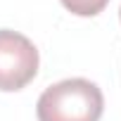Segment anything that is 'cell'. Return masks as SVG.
<instances>
[{
  "instance_id": "obj_3",
  "label": "cell",
  "mask_w": 121,
  "mask_h": 121,
  "mask_svg": "<svg viewBox=\"0 0 121 121\" xmlns=\"http://www.w3.org/2000/svg\"><path fill=\"white\" fill-rule=\"evenodd\" d=\"M109 0H62V5L76 17H95L104 10Z\"/></svg>"
},
{
  "instance_id": "obj_1",
  "label": "cell",
  "mask_w": 121,
  "mask_h": 121,
  "mask_svg": "<svg viewBox=\"0 0 121 121\" xmlns=\"http://www.w3.org/2000/svg\"><path fill=\"white\" fill-rule=\"evenodd\" d=\"M102 90L88 78H67L43 90L36 104L38 121H100Z\"/></svg>"
},
{
  "instance_id": "obj_2",
  "label": "cell",
  "mask_w": 121,
  "mask_h": 121,
  "mask_svg": "<svg viewBox=\"0 0 121 121\" xmlns=\"http://www.w3.org/2000/svg\"><path fill=\"white\" fill-rule=\"evenodd\" d=\"M38 74L36 45L10 29H0V90L14 93L29 86Z\"/></svg>"
},
{
  "instance_id": "obj_4",
  "label": "cell",
  "mask_w": 121,
  "mask_h": 121,
  "mask_svg": "<svg viewBox=\"0 0 121 121\" xmlns=\"http://www.w3.org/2000/svg\"><path fill=\"white\" fill-rule=\"evenodd\" d=\"M119 17H121V10H119Z\"/></svg>"
}]
</instances>
